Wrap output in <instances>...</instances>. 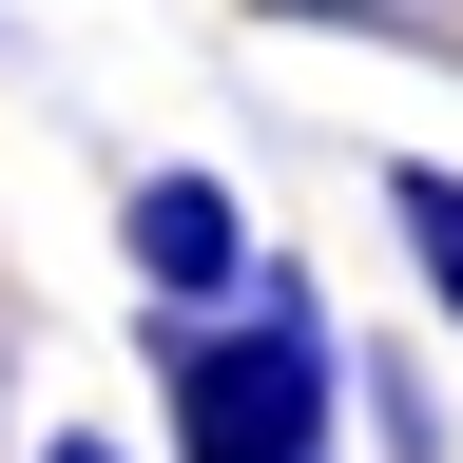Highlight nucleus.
I'll list each match as a JSON object with an SVG mask.
<instances>
[{
    "mask_svg": "<svg viewBox=\"0 0 463 463\" xmlns=\"http://www.w3.org/2000/svg\"><path fill=\"white\" fill-rule=\"evenodd\" d=\"M116 251H136V289H155V309H232V289L270 270V251H251V213H232L213 174H136Z\"/></svg>",
    "mask_w": 463,
    "mask_h": 463,
    "instance_id": "f03ea898",
    "label": "nucleus"
},
{
    "mask_svg": "<svg viewBox=\"0 0 463 463\" xmlns=\"http://www.w3.org/2000/svg\"><path fill=\"white\" fill-rule=\"evenodd\" d=\"M386 232H405V270H425V309L463 328V174H425V155H405V174H386Z\"/></svg>",
    "mask_w": 463,
    "mask_h": 463,
    "instance_id": "7ed1b4c3",
    "label": "nucleus"
},
{
    "mask_svg": "<svg viewBox=\"0 0 463 463\" xmlns=\"http://www.w3.org/2000/svg\"><path fill=\"white\" fill-rule=\"evenodd\" d=\"M367 386V425H386V463H444V405H425V367H347Z\"/></svg>",
    "mask_w": 463,
    "mask_h": 463,
    "instance_id": "39448f33",
    "label": "nucleus"
},
{
    "mask_svg": "<svg viewBox=\"0 0 463 463\" xmlns=\"http://www.w3.org/2000/svg\"><path fill=\"white\" fill-rule=\"evenodd\" d=\"M174 386V463H347V347L309 270H251L232 309H136Z\"/></svg>",
    "mask_w": 463,
    "mask_h": 463,
    "instance_id": "f257e3e1",
    "label": "nucleus"
},
{
    "mask_svg": "<svg viewBox=\"0 0 463 463\" xmlns=\"http://www.w3.org/2000/svg\"><path fill=\"white\" fill-rule=\"evenodd\" d=\"M289 39H405V58H463V0H251Z\"/></svg>",
    "mask_w": 463,
    "mask_h": 463,
    "instance_id": "20e7f679",
    "label": "nucleus"
},
{
    "mask_svg": "<svg viewBox=\"0 0 463 463\" xmlns=\"http://www.w3.org/2000/svg\"><path fill=\"white\" fill-rule=\"evenodd\" d=\"M20 463H136V444H97V425H58V444H20Z\"/></svg>",
    "mask_w": 463,
    "mask_h": 463,
    "instance_id": "423d86ee",
    "label": "nucleus"
},
{
    "mask_svg": "<svg viewBox=\"0 0 463 463\" xmlns=\"http://www.w3.org/2000/svg\"><path fill=\"white\" fill-rule=\"evenodd\" d=\"M0 425H20V347H0Z\"/></svg>",
    "mask_w": 463,
    "mask_h": 463,
    "instance_id": "0eeeda50",
    "label": "nucleus"
}]
</instances>
